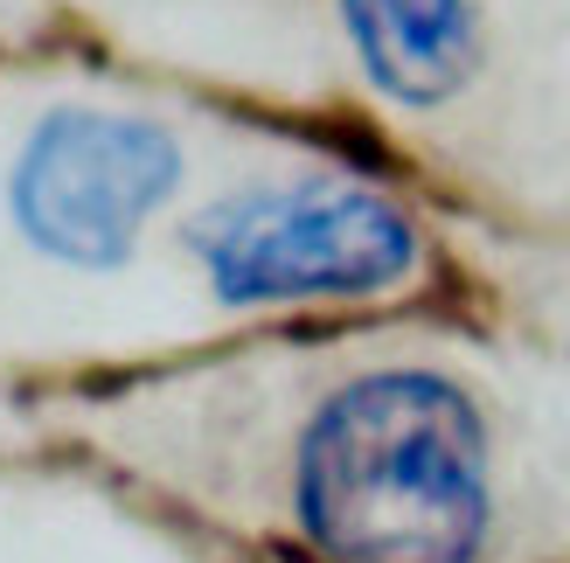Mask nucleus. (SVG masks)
I'll list each match as a JSON object with an SVG mask.
<instances>
[{
  "instance_id": "f257e3e1",
  "label": "nucleus",
  "mask_w": 570,
  "mask_h": 563,
  "mask_svg": "<svg viewBox=\"0 0 570 563\" xmlns=\"http://www.w3.org/2000/svg\"><path fill=\"white\" fill-rule=\"evenodd\" d=\"M293 522L321 563H480L494 536V432L424 362L334 383L293 438Z\"/></svg>"
},
{
  "instance_id": "f03ea898",
  "label": "nucleus",
  "mask_w": 570,
  "mask_h": 563,
  "mask_svg": "<svg viewBox=\"0 0 570 563\" xmlns=\"http://www.w3.org/2000/svg\"><path fill=\"white\" fill-rule=\"evenodd\" d=\"M181 250L230 314L383 299L424 265V230L390 188L362 175H272L188 216Z\"/></svg>"
},
{
  "instance_id": "7ed1b4c3",
  "label": "nucleus",
  "mask_w": 570,
  "mask_h": 563,
  "mask_svg": "<svg viewBox=\"0 0 570 563\" xmlns=\"http://www.w3.org/2000/svg\"><path fill=\"white\" fill-rule=\"evenodd\" d=\"M188 181V147L139 105H49L8 167V216L63 271H126Z\"/></svg>"
},
{
  "instance_id": "20e7f679",
  "label": "nucleus",
  "mask_w": 570,
  "mask_h": 563,
  "mask_svg": "<svg viewBox=\"0 0 570 563\" xmlns=\"http://www.w3.org/2000/svg\"><path fill=\"white\" fill-rule=\"evenodd\" d=\"M334 21L362 83L396 111H445L488 56L480 0H334Z\"/></svg>"
}]
</instances>
